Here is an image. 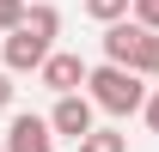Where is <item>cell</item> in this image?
I'll return each instance as SVG.
<instances>
[{"label": "cell", "mask_w": 159, "mask_h": 152, "mask_svg": "<svg viewBox=\"0 0 159 152\" xmlns=\"http://www.w3.org/2000/svg\"><path fill=\"white\" fill-rule=\"evenodd\" d=\"M86 103L104 116H141L147 103V79H135L129 67H86Z\"/></svg>", "instance_id": "obj_1"}, {"label": "cell", "mask_w": 159, "mask_h": 152, "mask_svg": "<svg viewBox=\"0 0 159 152\" xmlns=\"http://www.w3.org/2000/svg\"><path fill=\"white\" fill-rule=\"evenodd\" d=\"M55 55V37H43V31H31V24L19 19V31H6V37H0V73H31L37 79V67L43 61Z\"/></svg>", "instance_id": "obj_2"}, {"label": "cell", "mask_w": 159, "mask_h": 152, "mask_svg": "<svg viewBox=\"0 0 159 152\" xmlns=\"http://www.w3.org/2000/svg\"><path fill=\"white\" fill-rule=\"evenodd\" d=\"M43 122H49V134H55V140H86V134L98 128V110H92V103H86V91H74V97H55V110L43 116Z\"/></svg>", "instance_id": "obj_3"}, {"label": "cell", "mask_w": 159, "mask_h": 152, "mask_svg": "<svg viewBox=\"0 0 159 152\" xmlns=\"http://www.w3.org/2000/svg\"><path fill=\"white\" fill-rule=\"evenodd\" d=\"M0 152H55V134H49V122L31 110H19L12 122H6V140H0Z\"/></svg>", "instance_id": "obj_4"}, {"label": "cell", "mask_w": 159, "mask_h": 152, "mask_svg": "<svg viewBox=\"0 0 159 152\" xmlns=\"http://www.w3.org/2000/svg\"><path fill=\"white\" fill-rule=\"evenodd\" d=\"M37 85H49L55 97H74V91H86V61H80V55H67V49H55V55L37 67Z\"/></svg>", "instance_id": "obj_5"}, {"label": "cell", "mask_w": 159, "mask_h": 152, "mask_svg": "<svg viewBox=\"0 0 159 152\" xmlns=\"http://www.w3.org/2000/svg\"><path fill=\"white\" fill-rule=\"evenodd\" d=\"M135 43H141V24H135V19L104 24V37H98V49H104V67H135Z\"/></svg>", "instance_id": "obj_6"}, {"label": "cell", "mask_w": 159, "mask_h": 152, "mask_svg": "<svg viewBox=\"0 0 159 152\" xmlns=\"http://www.w3.org/2000/svg\"><path fill=\"white\" fill-rule=\"evenodd\" d=\"M135 79H159V31H141L135 43V67H129Z\"/></svg>", "instance_id": "obj_7"}, {"label": "cell", "mask_w": 159, "mask_h": 152, "mask_svg": "<svg viewBox=\"0 0 159 152\" xmlns=\"http://www.w3.org/2000/svg\"><path fill=\"white\" fill-rule=\"evenodd\" d=\"M80 152H129V134H116V128H92L86 140H80Z\"/></svg>", "instance_id": "obj_8"}, {"label": "cell", "mask_w": 159, "mask_h": 152, "mask_svg": "<svg viewBox=\"0 0 159 152\" xmlns=\"http://www.w3.org/2000/svg\"><path fill=\"white\" fill-rule=\"evenodd\" d=\"M86 6V19H98V24H122L129 19V0H80Z\"/></svg>", "instance_id": "obj_9"}, {"label": "cell", "mask_w": 159, "mask_h": 152, "mask_svg": "<svg viewBox=\"0 0 159 152\" xmlns=\"http://www.w3.org/2000/svg\"><path fill=\"white\" fill-rule=\"evenodd\" d=\"M129 19L141 31H159V0H129Z\"/></svg>", "instance_id": "obj_10"}, {"label": "cell", "mask_w": 159, "mask_h": 152, "mask_svg": "<svg viewBox=\"0 0 159 152\" xmlns=\"http://www.w3.org/2000/svg\"><path fill=\"white\" fill-rule=\"evenodd\" d=\"M19 19H25V0H0V37L19 31Z\"/></svg>", "instance_id": "obj_11"}, {"label": "cell", "mask_w": 159, "mask_h": 152, "mask_svg": "<svg viewBox=\"0 0 159 152\" xmlns=\"http://www.w3.org/2000/svg\"><path fill=\"white\" fill-rule=\"evenodd\" d=\"M141 116H147V128L159 134V91H147V103H141Z\"/></svg>", "instance_id": "obj_12"}, {"label": "cell", "mask_w": 159, "mask_h": 152, "mask_svg": "<svg viewBox=\"0 0 159 152\" xmlns=\"http://www.w3.org/2000/svg\"><path fill=\"white\" fill-rule=\"evenodd\" d=\"M12 97H19V85H12V73H0V110H12Z\"/></svg>", "instance_id": "obj_13"}]
</instances>
